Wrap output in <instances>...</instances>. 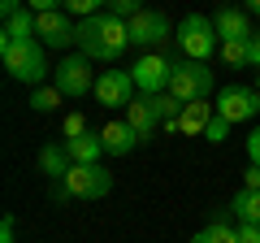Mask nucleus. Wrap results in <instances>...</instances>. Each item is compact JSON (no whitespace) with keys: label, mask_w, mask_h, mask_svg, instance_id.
<instances>
[{"label":"nucleus","mask_w":260,"mask_h":243,"mask_svg":"<svg viewBox=\"0 0 260 243\" xmlns=\"http://www.w3.org/2000/svg\"><path fill=\"white\" fill-rule=\"evenodd\" d=\"M74 44L83 48L87 61H117V56L126 52V44H130V26L104 9V13H95V18L78 22V39Z\"/></svg>","instance_id":"1"},{"label":"nucleus","mask_w":260,"mask_h":243,"mask_svg":"<svg viewBox=\"0 0 260 243\" xmlns=\"http://www.w3.org/2000/svg\"><path fill=\"white\" fill-rule=\"evenodd\" d=\"M113 191V174L104 165H74L61 183H52L56 200H100Z\"/></svg>","instance_id":"2"},{"label":"nucleus","mask_w":260,"mask_h":243,"mask_svg":"<svg viewBox=\"0 0 260 243\" xmlns=\"http://www.w3.org/2000/svg\"><path fill=\"white\" fill-rule=\"evenodd\" d=\"M0 61L18 83H44L48 74V56H44V44L39 39H18V44H0Z\"/></svg>","instance_id":"3"},{"label":"nucleus","mask_w":260,"mask_h":243,"mask_svg":"<svg viewBox=\"0 0 260 243\" xmlns=\"http://www.w3.org/2000/svg\"><path fill=\"white\" fill-rule=\"evenodd\" d=\"M178 48L186 52V61H200V66H204L208 56L221 48V35H217L213 18H204V13H186V18L178 22Z\"/></svg>","instance_id":"4"},{"label":"nucleus","mask_w":260,"mask_h":243,"mask_svg":"<svg viewBox=\"0 0 260 243\" xmlns=\"http://www.w3.org/2000/svg\"><path fill=\"white\" fill-rule=\"evenodd\" d=\"M169 96L182 104L208 100L213 96V70L200 66V61H174V74H169Z\"/></svg>","instance_id":"5"},{"label":"nucleus","mask_w":260,"mask_h":243,"mask_svg":"<svg viewBox=\"0 0 260 243\" xmlns=\"http://www.w3.org/2000/svg\"><path fill=\"white\" fill-rule=\"evenodd\" d=\"M100 83V78L91 74V61H87L83 52H74V56H61V66L52 70V87L61 96H70V100H83L91 87Z\"/></svg>","instance_id":"6"},{"label":"nucleus","mask_w":260,"mask_h":243,"mask_svg":"<svg viewBox=\"0 0 260 243\" xmlns=\"http://www.w3.org/2000/svg\"><path fill=\"white\" fill-rule=\"evenodd\" d=\"M169 74H174V61L165 52H143L135 66H130V78L139 87V96H160L169 92Z\"/></svg>","instance_id":"7"},{"label":"nucleus","mask_w":260,"mask_h":243,"mask_svg":"<svg viewBox=\"0 0 260 243\" xmlns=\"http://www.w3.org/2000/svg\"><path fill=\"white\" fill-rule=\"evenodd\" d=\"M260 113V92L256 87H221V96H217V117H225L230 126H239V122H251Z\"/></svg>","instance_id":"8"},{"label":"nucleus","mask_w":260,"mask_h":243,"mask_svg":"<svg viewBox=\"0 0 260 243\" xmlns=\"http://www.w3.org/2000/svg\"><path fill=\"white\" fill-rule=\"evenodd\" d=\"M35 39L44 48H70L78 39V22L70 18L65 9H48V13H35Z\"/></svg>","instance_id":"9"},{"label":"nucleus","mask_w":260,"mask_h":243,"mask_svg":"<svg viewBox=\"0 0 260 243\" xmlns=\"http://www.w3.org/2000/svg\"><path fill=\"white\" fill-rule=\"evenodd\" d=\"M135 96H139V87L130 78V70H104L100 83H95V100H100L104 109H130Z\"/></svg>","instance_id":"10"},{"label":"nucleus","mask_w":260,"mask_h":243,"mask_svg":"<svg viewBox=\"0 0 260 243\" xmlns=\"http://www.w3.org/2000/svg\"><path fill=\"white\" fill-rule=\"evenodd\" d=\"M126 26H130V44L135 48H156V44H165V35H178V26L160 9H143L139 18L126 22Z\"/></svg>","instance_id":"11"},{"label":"nucleus","mask_w":260,"mask_h":243,"mask_svg":"<svg viewBox=\"0 0 260 243\" xmlns=\"http://www.w3.org/2000/svg\"><path fill=\"white\" fill-rule=\"evenodd\" d=\"M213 26H217V35H221V44H247V39L256 35L247 9H221L213 18Z\"/></svg>","instance_id":"12"},{"label":"nucleus","mask_w":260,"mask_h":243,"mask_svg":"<svg viewBox=\"0 0 260 243\" xmlns=\"http://www.w3.org/2000/svg\"><path fill=\"white\" fill-rule=\"evenodd\" d=\"M100 143H104V157H126V152L139 143V135L130 131L126 117H117V122H104L100 126Z\"/></svg>","instance_id":"13"},{"label":"nucleus","mask_w":260,"mask_h":243,"mask_svg":"<svg viewBox=\"0 0 260 243\" xmlns=\"http://www.w3.org/2000/svg\"><path fill=\"white\" fill-rule=\"evenodd\" d=\"M65 152H70L74 165H100V157H104L100 131H87V135H78V139H70V143H65Z\"/></svg>","instance_id":"14"},{"label":"nucleus","mask_w":260,"mask_h":243,"mask_svg":"<svg viewBox=\"0 0 260 243\" xmlns=\"http://www.w3.org/2000/svg\"><path fill=\"white\" fill-rule=\"evenodd\" d=\"M213 104L208 100H195V104H186L182 109V117H178V131L182 135H208V126H213Z\"/></svg>","instance_id":"15"},{"label":"nucleus","mask_w":260,"mask_h":243,"mask_svg":"<svg viewBox=\"0 0 260 243\" xmlns=\"http://www.w3.org/2000/svg\"><path fill=\"white\" fill-rule=\"evenodd\" d=\"M39 169H44L52 183H61L70 169H74V161H70V152H65V143H48V148H39Z\"/></svg>","instance_id":"16"},{"label":"nucleus","mask_w":260,"mask_h":243,"mask_svg":"<svg viewBox=\"0 0 260 243\" xmlns=\"http://www.w3.org/2000/svg\"><path fill=\"white\" fill-rule=\"evenodd\" d=\"M18 39H35V13L30 9H18L0 26V44H18Z\"/></svg>","instance_id":"17"},{"label":"nucleus","mask_w":260,"mask_h":243,"mask_svg":"<svg viewBox=\"0 0 260 243\" xmlns=\"http://www.w3.org/2000/svg\"><path fill=\"white\" fill-rule=\"evenodd\" d=\"M230 213H234V222H239V226H260V191H247V187H243L239 196H234Z\"/></svg>","instance_id":"18"},{"label":"nucleus","mask_w":260,"mask_h":243,"mask_svg":"<svg viewBox=\"0 0 260 243\" xmlns=\"http://www.w3.org/2000/svg\"><path fill=\"white\" fill-rule=\"evenodd\" d=\"M191 243H239V230L225 222V213H217V217H213V222H208L200 234H195Z\"/></svg>","instance_id":"19"},{"label":"nucleus","mask_w":260,"mask_h":243,"mask_svg":"<svg viewBox=\"0 0 260 243\" xmlns=\"http://www.w3.org/2000/svg\"><path fill=\"white\" fill-rule=\"evenodd\" d=\"M56 104H61V92H56V87H35V92H30V109L35 113H52Z\"/></svg>","instance_id":"20"},{"label":"nucleus","mask_w":260,"mask_h":243,"mask_svg":"<svg viewBox=\"0 0 260 243\" xmlns=\"http://www.w3.org/2000/svg\"><path fill=\"white\" fill-rule=\"evenodd\" d=\"M65 13H70V18H78V22H87V18H95V13H100V5H95V0H70V5H65Z\"/></svg>","instance_id":"21"},{"label":"nucleus","mask_w":260,"mask_h":243,"mask_svg":"<svg viewBox=\"0 0 260 243\" xmlns=\"http://www.w3.org/2000/svg\"><path fill=\"white\" fill-rule=\"evenodd\" d=\"M61 135H65V143L78 139V135H87V117H83V113H70V117L61 122Z\"/></svg>","instance_id":"22"},{"label":"nucleus","mask_w":260,"mask_h":243,"mask_svg":"<svg viewBox=\"0 0 260 243\" xmlns=\"http://www.w3.org/2000/svg\"><path fill=\"white\" fill-rule=\"evenodd\" d=\"M221 56L230 61L234 70H239V66H251V56H247V44H221Z\"/></svg>","instance_id":"23"},{"label":"nucleus","mask_w":260,"mask_h":243,"mask_svg":"<svg viewBox=\"0 0 260 243\" xmlns=\"http://www.w3.org/2000/svg\"><path fill=\"white\" fill-rule=\"evenodd\" d=\"M225 135H230V122H225V117H213V126H208L204 139H208V143H225Z\"/></svg>","instance_id":"24"},{"label":"nucleus","mask_w":260,"mask_h":243,"mask_svg":"<svg viewBox=\"0 0 260 243\" xmlns=\"http://www.w3.org/2000/svg\"><path fill=\"white\" fill-rule=\"evenodd\" d=\"M247 161H251V165H260V126L247 135Z\"/></svg>","instance_id":"25"},{"label":"nucleus","mask_w":260,"mask_h":243,"mask_svg":"<svg viewBox=\"0 0 260 243\" xmlns=\"http://www.w3.org/2000/svg\"><path fill=\"white\" fill-rule=\"evenodd\" d=\"M243 187H247V191H260V165H247V174H243Z\"/></svg>","instance_id":"26"},{"label":"nucleus","mask_w":260,"mask_h":243,"mask_svg":"<svg viewBox=\"0 0 260 243\" xmlns=\"http://www.w3.org/2000/svg\"><path fill=\"white\" fill-rule=\"evenodd\" d=\"M0 243H13V213L0 217Z\"/></svg>","instance_id":"27"},{"label":"nucleus","mask_w":260,"mask_h":243,"mask_svg":"<svg viewBox=\"0 0 260 243\" xmlns=\"http://www.w3.org/2000/svg\"><path fill=\"white\" fill-rule=\"evenodd\" d=\"M247 56H251V66L260 70V31H256L251 39H247Z\"/></svg>","instance_id":"28"},{"label":"nucleus","mask_w":260,"mask_h":243,"mask_svg":"<svg viewBox=\"0 0 260 243\" xmlns=\"http://www.w3.org/2000/svg\"><path fill=\"white\" fill-rule=\"evenodd\" d=\"M239 243H260V226H239Z\"/></svg>","instance_id":"29"},{"label":"nucleus","mask_w":260,"mask_h":243,"mask_svg":"<svg viewBox=\"0 0 260 243\" xmlns=\"http://www.w3.org/2000/svg\"><path fill=\"white\" fill-rule=\"evenodd\" d=\"M247 13H260V0H251V5H247Z\"/></svg>","instance_id":"30"},{"label":"nucleus","mask_w":260,"mask_h":243,"mask_svg":"<svg viewBox=\"0 0 260 243\" xmlns=\"http://www.w3.org/2000/svg\"><path fill=\"white\" fill-rule=\"evenodd\" d=\"M256 92H260V74H256Z\"/></svg>","instance_id":"31"}]
</instances>
